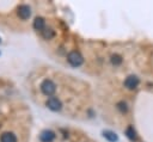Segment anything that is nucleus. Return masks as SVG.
I'll list each match as a JSON object with an SVG mask.
<instances>
[{
	"label": "nucleus",
	"mask_w": 153,
	"mask_h": 142,
	"mask_svg": "<svg viewBox=\"0 0 153 142\" xmlns=\"http://www.w3.org/2000/svg\"><path fill=\"white\" fill-rule=\"evenodd\" d=\"M41 91H42V93H43L44 95L51 97V95L55 93V91H56V85H55L50 79H45V80H43L42 84H41Z\"/></svg>",
	"instance_id": "nucleus-1"
},
{
	"label": "nucleus",
	"mask_w": 153,
	"mask_h": 142,
	"mask_svg": "<svg viewBox=\"0 0 153 142\" xmlns=\"http://www.w3.org/2000/svg\"><path fill=\"white\" fill-rule=\"evenodd\" d=\"M67 61L69 62L71 66H73V67H79V66H81V63H82V61H84V57H82V55H81L79 51L73 50V51H71V53L68 54Z\"/></svg>",
	"instance_id": "nucleus-2"
},
{
	"label": "nucleus",
	"mask_w": 153,
	"mask_h": 142,
	"mask_svg": "<svg viewBox=\"0 0 153 142\" xmlns=\"http://www.w3.org/2000/svg\"><path fill=\"white\" fill-rule=\"evenodd\" d=\"M45 105H47L48 109L51 110V111H60L61 107H62V104H61L60 99H57V98H55V97H50V98L47 100Z\"/></svg>",
	"instance_id": "nucleus-3"
},
{
	"label": "nucleus",
	"mask_w": 153,
	"mask_h": 142,
	"mask_svg": "<svg viewBox=\"0 0 153 142\" xmlns=\"http://www.w3.org/2000/svg\"><path fill=\"white\" fill-rule=\"evenodd\" d=\"M17 13L19 16L20 19L25 20V19H29L30 16H31V8L27 6V5H20L17 10Z\"/></svg>",
	"instance_id": "nucleus-4"
},
{
	"label": "nucleus",
	"mask_w": 153,
	"mask_h": 142,
	"mask_svg": "<svg viewBox=\"0 0 153 142\" xmlns=\"http://www.w3.org/2000/svg\"><path fill=\"white\" fill-rule=\"evenodd\" d=\"M139 82H140V80H139V78L136 75H129L124 80V86L128 89H134V88H136L139 86Z\"/></svg>",
	"instance_id": "nucleus-5"
},
{
	"label": "nucleus",
	"mask_w": 153,
	"mask_h": 142,
	"mask_svg": "<svg viewBox=\"0 0 153 142\" xmlns=\"http://www.w3.org/2000/svg\"><path fill=\"white\" fill-rule=\"evenodd\" d=\"M55 138V132L53 130H43L39 135V140L41 142H53Z\"/></svg>",
	"instance_id": "nucleus-6"
},
{
	"label": "nucleus",
	"mask_w": 153,
	"mask_h": 142,
	"mask_svg": "<svg viewBox=\"0 0 153 142\" xmlns=\"http://www.w3.org/2000/svg\"><path fill=\"white\" fill-rule=\"evenodd\" d=\"M33 29L37 31H43L45 29V21L42 17H37L33 20Z\"/></svg>",
	"instance_id": "nucleus-7"
},
{
	"label": "nucleus",
	"mask_w": 153,
	"mask_h": 142,
	"mask_svg": "<svg viewBox=\"0 0 153 142\" xmlns=\"http://www.w3.org/2000/svg\"><path fill=\"white\" fill-rule=\"evenodd\" d=\"M0 142H17V137L13 132H4L0 136Z\"/></svg>",
	"instance_id": "nucleus-8"
},
{
	"label": "nucleus",
	"mask_w": 153,
	"mask_h": 142,
	"mask_svg": "<svg viewBox=\"0 0 153 142\" xmlns=\"http://www.w3.org/2000/svg\"><path fill=\"white\" fill-rule=\"evenodd\" d=\"M126 135H127V137H128L129 140H131V141H136V140H137L136 131H135V129H134L131 125H129V126L126 129Z\"/></svg>",
	"instance_id": "nucleus-9"
},
{
	"label": "nucleus",
	"mask_w": 153,
	"mask_h": 142,
	"mask_svg": "<svg viewBox=\"0 0 153 142\" xmlns=\"http://www.w3.org/2000/svg\"><path fill=\"white\" fill-rule=\"evenodd\" d=\"M103 136H104L108 141H110V142H116V141L118 140L117 135H116L114 131H111V130H105V131L103 132Z\"/></svg>",
	"instance_id": "nucleus-10"
},
{
	"label": "nucleus",
	"mask_w": 153,
	"mask_h": 142,
	"mask_svg": "<svg viewBox=\"0 0 153 142\" xmlns=\"http://www.w3.org/2000/svg\"><path fill=\"white\" fill-rule=\"evenodd\" d=\"M42 36L45 38V39H51L54 36H55V32L51 27H45L43 31H42Z\"/></svg>",
	"instance_id": "nucleus-11"
},
{
	"label": "nucleus",
	"mask_w": 153,
	"mask_h": 142,
	"mask_svg": "<svg viewBox=\"0 0 153 142\" xmlns=\"http://www.w3.org/2000/svg\"><path fill=\"white\" fill-rule=\"evenodd\" d=\"M111 63L114 64V66H120L121 63H122V56H120L118 54H114V55H111Z\"/></svg>",
	"instance_id": "nucleus-12"
},
{
	"label": "nucleus",
	"mask_w": 153,
	"mask_h": 142,
	"mask_svg": "<svg viewBox=\"0 0 153 142\" xmlns=\"http://www.w3.org/2000/svg\"><path fill=\"white\" fill-rule=\"evenodd\" d=\"M117 109H118L121 112H127V110H128L127 104H126L124 101H120V103L117 104Z\"/></svg>",
	"instance_id": "nucleus-13"
},
{
	"label": "nucleus",
	"mask_w": 153,
	"mask_h": 142,
	"mask_svg": "<svg viewBox=\"0 0 153 142\" xmlns=\"http://www.w3.org/2000/svg\"><path fill=\"white\" fill-rule=\"evenodd\" d=\"M0 43H1V38H0Z\"/></svg>",
	"instance_id": "nucleus-14"
}]
</instances>
